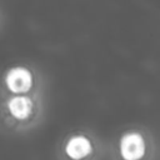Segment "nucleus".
I'll use <instances>...</instances> for the list:
<instances>
[{"label": "nucleus", "mask_w": 160, "mask_h": 160, "mask_svg": "<svg viewBox=\"0 0 160 160\" xmlns=\"http://www.w3.org/2000/svg\"><path fill=\"white\" fill-rule=\"evenodd\" d=\"M8 109L11 115L16 119H26L32 110V101L30 98L24 95H16L9 99Z\"/></svg>", "instance_id": "nucleus-4"}, {"label": "nucleus", "mask_w": 160, "mask_h": 160, "mask_svg": "<svg viewBox=\"0 0 160 160\" xmlns=\"http://www.w3.org/2000/svg\"><path fill=\"white\" fill-rule=\"evenodd\" d=\"M92 149L91 141L84 136V135H74L71 136L66 145H65V151L66 154L72 158V159H82L85 158Z\"/></svg>", "instance_id": "nucleus-3"}, {"label": "nucleus", "mask_w": 160, "mask_h": 160, "mask_svg": "<svg viewBox=\"0 0 160 160\" xmlns=\"http://www.w3.org/2000/svg\"><path fill=\"white\" fill-rule=\"evenodd\" d=\"M120 154L125 160H139L145 154V141L140 132L128 131L120 139Z\"/></svg>", "instance_id": "nucleus-1"}, {"label": "nucleus", "mask_w": 160, "mask_h": 160, "mask_svg": "<svg viewBox=\"0 0 160 160\" xmlns=\"http://www.w3.org/2000/svg\"><path fill=\"white\" fill-rule=\"evenodd\" d=\"M5 82L12 92H25L32 85V74L24 66H14L6 72Z\"/></svg>", "instance_id": "nucleus-2"}]
</instances>
